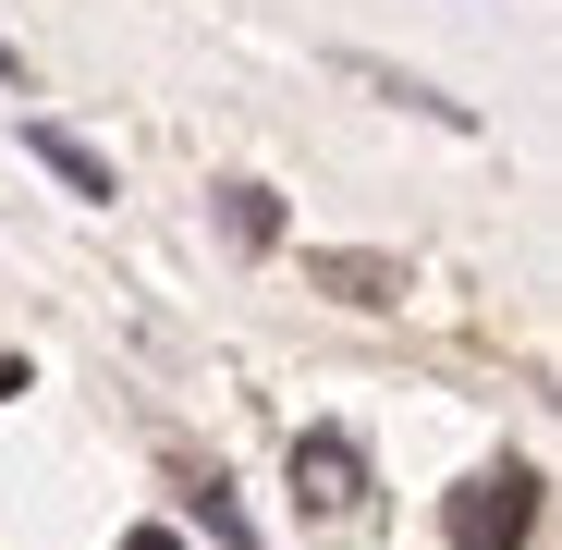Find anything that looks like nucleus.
I'll return each mask as SVG.
<instances>
[{
    "label": "nucleus",
    "mask_w": 562,
    "mask_h": 550,
    "mask_svg": "<svg viewBox=\"0 0 562 550\" xmlns=\"http://www.w3.org/2000/svg\"><path fill=\"white\" fill-rule=\"evenodd\" d=\"M440 538L452 550H526L538 538V465H477L440 502Z\"/></svg>",
    "instance_id": "nucleus-1"
},
{
    "label": "nucleus",
    "mask_w": 562,
    "mask_h": 550,
    "mask_svg": "<svg viewBox=\"0 0 562 550\" xmlns=\"http://www.w3.org/2000/svg\"><path fill=\"white\" fill-rule=\"evenodd\" d=\"M294 514L306 526H355L367 514V440L355 428H306L294 440Z\"/></svg>",
    "instance_id": "nucleus-2"
},
{
    "label": "nucleus",
    "mask_w": 562,
    "mask_h": 550,
    "mask_svg": "<svg viewBox=\"0 0 562 550\" xmlns=\"http://www.w3.org/2000/svg\"><path fill=\"white\" fill-rule=\"evenodd\" d=\"M306 282H330L342 306H392V294H404V257H367V245H318V257H306Z\"/></svg>",
    "instance_id": "nucleus-3"
},
{
    "label": "nucleus",
    "mask_w": 562,
    "mask_h": 550,
    "mask_svg": "<svg viewBox=\"0 0 562 550\" xmlns=\"http://www.w3.org/2000/svg\"><path fill=\"white\" fill-rule=\"evenodd\" d=\"M25 147H37V159H49V171L74 183V197H111V159L86 147V135H61V123H25Z\"/></svg>",
    "instance_id": "nucleus-4"
},
{
    "label": "nucleus",
    "mask_w": 562,
    "mask_h": 550,
    "mask_svg": "<svg viewBox=\"0 0 562 550\" xmlns=\"http://www.w3.org/2000/svg\"><path fill=\"white\" fill-rule=\"evenodd\" d=\"M221 233H233L245 257H269V245H281V197H269V183H221Z\"/></svg>",
    "instance_id": "nucleus-5"
},
{
    "label": "nucleus",
    "mask_w": 562,
    "mask_h": 550,
    "mask_svg": "<svg viewBox=\"0 0 562 550\" xmlns=\"http://www.w3.org/2000/svg\"><path fill=\"white\" fill-rule=\"evenodd\" d=\"M123 550H183V538H171V526H135V538H123Z\"/></svg>",
    "instance_id": "nucleus-6"
},
{
    "label": "nucleus",
    "mask_w": 562,
    "mask_h": 550,
    "mask_svg": "<svg viewBox=\"0 0 562 550\" xmlns=\"http://www.w3.org/2000/svg\"><path fill=\"white\" fill-rule=\"evenodd\" d=\"M13 392H25V355H0V404H13Z\"/></svg>",
    "instance_id": "nucleus-7"
},
{
    "label": "nucleus",
    "mask_w": 562,
    "mask_h": 550,
    "mask_svg": "<svg viewBox=\"0 0 562 550\" xmlns=\"http://www.w3.org/2000/svg\"><path fill=\"white\" fill-rule=\"evenodd\" d=\"M0 86H25V61H13V37H0Z\"/></svg>",
    "instance_id": "nucleus-8"
}]
</instances>
